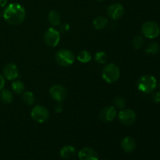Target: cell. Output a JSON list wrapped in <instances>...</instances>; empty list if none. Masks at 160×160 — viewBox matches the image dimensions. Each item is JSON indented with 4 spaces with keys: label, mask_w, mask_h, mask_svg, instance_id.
<instances>
[{
    "label": "cell",
    "mask_w": 160,
    "mask_h": 160,
    "mask_svg": "<svg viewBox=\"0 0 160 160\" xmlns=\"http://www.w3.org/2000/svg\"><path fill=\"white\" fill-rule=\"evenodd\" d=\"M26 17L24 7L19 3H11L8 5L3 11V18L11 25H19Z\"/></svg>",
    "instance_id": "1"
},
{
    "label": "cell",
    "mask_w": 160,
    "mask_h": 160,
    "mask_svg": "<svg viewBox=\"0 0 160 160\" xmlns=\"http://www.w3.org/2000/svg\"><path fill=\"white\" fill-rule=\"evenodd\" d=\"M157 86L156 79L152 75H143L138 81V88L142 93L148 94L152 92Z\"/></svg>",
    "instance_id": "2"
},
{
    "label": "cell",
    "mask_w": 160,
    "mask_h": 160,
    "mask_svg": "<svg viewBox=\"0 0 160 160\" xmlns=\"http://www.w3.org/2000/svg\"><path fill=\"white\" fill-rule=\"evenodd\" d=\"M102 76L105 81L112 84L118 81L120 76V70L118 66L115 63H108L103 68Z\"/></svg>",
    "instance_id": "3"
},
{
    "label": "cell",
    "mask_w": 160,
    "mask_h": 160,
    "mask_svg": "<svg viewBox=\"0 0 160 160\" xmlns=\"http://www.w3.org/2000/svg\"><path fill=\"white\" fill-rule=\"evenodd\" d=\"M74 55L70 50L62 48L56 53V60L62 67H69L74 62Z\"/></svg>",
    "instance_id": "4"
},
{
    "label": "cell",
    "mask_w": 160,
    "mask_h": 160,
    "mask_svg": "<svg viewBox=\"0 0 160 160\" xmlns=\"http://www.w3.org/2000/svg\"><path fill=\"white\" fill-rule=\"evenodd\" d=\"M142 32L144 36L150 39L156 38L160 33L159 25L154 21H146L142 27Z\"/></svg>",
    "instance_id": "5"
},
{
    "label": "cell",
    "mask_w": 160,
    "mask_h": 160,
    "mask_svg": "<svg viewBox=\"0 0 160 160\" xmlns=\"http://www.w3.org/2000/svg\"><path fill=\"white\" fill-rule=\"evenodd\" d=\"M31 116L34 121L39 123H43L48 119L49 112L45 106L37 105L31 110Z\"/></svg>",
    "instance_id": "6"
},
{
    "label": "cell",
    "mask_w": 160,
    "mask_h": 160,
    "mask_svg": "<svg viewBox=\"0 0 160 160\" xmlns=\"http://www.w3.org/2000/svg\"><path fill=\"white\" fill-rule=\"evenodd\" d=\"M60 41V33L53 28H49L44 34V42L48 46H57Z\"/></svg>",
    "instance_id": "7"
},
{
    "label": "cell",
    "mask_w": 160,
    "mask_h": 160,
    "mask_svg": "<svg viewBox=\"0 0 160 160\" xmlns=\"http://www.w3.org/2000/svg\"><path fill=\"white\" fill-rule=\"evenodd\" d=\"M50 96L52 99L58 102H62L67 98V90L65 87L60 84H55L52 85L49 89Z\"/></svg>",
    "instance_id": "8"
},
{
    "label": "cell",
    "mask_w": 160,
    "mask_h": 160,
    "mask_svg": "<svg viewBox=\"0 0 160 160\" xmlns=\"http://www.w3.org/2000/svg\"><path fill=\"white\" fill-rule=\"evenodd\" d=\"M118 119L124 125H132L136 121V114L132 109H123L118 113Z\"/></svg>",
    "instance_id": "9"
},
{
    "label": "cell",
    "mask_w": 160,
    "mask_h": 160,
    "mask_svg": "<svg viewBox=\"0 0 160 160\" xmlns=\"http://www.w3.org/2000/svg\"><path fill=\"white\" fill-rule=\"evenodd\" d=\"M124 13V9L120 3H113L108 7L107 14L112 20H118L121 18Z\"/></svg>",
    "instance_id": "10"
},
{
    "label": "cell",
    "mask_w": 160,
    "mask_h": 160,
    "mask_svg": "<svg viewBox=\"0 0 160 160\" xmlns=\"http://www.w3.org/2000/svg\"><path fill=\"white\" fill-rule=\"evenodd\" d=\"M2 73L3 76L6 79L9 80V81H14L18 78L19 70L16 64L9 62L5 66Z\"/></svg>",
    "instance_id": "11"
},
{
    "label": "cell",
    "mask_w": 160,
    "mask_h": 160,
    "mask_svg": "<svg viewBox=\"0 0 160 160\" xmlns=\"http://www.w3.org/2000/svg\"><path fill=\"white\" fill-rule=\"evenodd\" d=\"M117 115L116 108L113 106H106L99 112V119L104 122H111Z\"/></svg>",
    "instance_id": "12"
},
{
    "label": "cell",
    "mask_w": 160,
    "mask_h": 160,
    "mask_svg": "<svg viewBox=\"0 0 160 160\" xmlns=\"http://www.w3.org/2000/svg\"><path fill=\"white\" fill-rule=\"evenodd\" d=\"M80 160H98V155L93 148H84L78 153Z\"/></svg>",
    "instance_id": "13"
},
{
    "label": "cell",
    "mask_w": 160,
    "mask_h": 160,
    "mask_svg": "<svg viewBox=\"0 0 160 160\" xmlns=\"http://www.w3.org/2000/svg\"><path fill=\"white\" fill-rule=\"evenodd\" d=\"M135 142L132 138L127 136L123 138L121 141V147L123 151L126 152H131L135 149Z\"/></svg>",
    "instance_id": "14"
},
{
    "label": "cell",
    "mask_w": 160,
    "mask_h": 160,
    "mask_svg": "<svg viewBox=\"0 0 160 160\" xmlns=\"http://www.w3.org/2000/svg\"><path fill=\"white\" fill-rule=\"evenodd\" d=\"M76 148L71 145H65L60 150L61 157L65 159H71L73 156L76 155Z\"/></svg>",
    "instance_id": "15"
},
{
    "label": "cell",
    "mask_w": 160,
    "mask_h": 160,
    "mask_svg": "<svg viewBox=\"0 0 160 160\" xmlns=\"http://www.w3.org/2000/svg\"><path fill=\"white\" fill-rule=\"evenodd\" d=\"M48 20L52 27H57L61 23V16L57 10H51L48 15Z\"/></svg>",
    "instance_id": "16"
},
{
    "label": "cell",
    "mask_w": 160,
    "mask_h": 160,
    "mask_svg": "<svg viewBox=\"0 0 160 160\" xmlns=\"http://www.w3.org/2000/svg\"><path fill=\"white\" fill-rule=\"evenodd\" d=\"M92 24L96 30H102L107 26L108 20L102 16H98L93 20Z\"/></svg>",
    "instance_id": "17"
},
{
    "label": "cell",
    "mask_w": 160,
    "mask_h": 160,
    "mask_svg": "<svg viewBox=\"0 0 160 160\" xmlns=\"http://www.w3.org/2000/svg\"><path fill=\"white\" fill-rule=\"evenodd\" d=\"M0 100L3 103L9 104L13 100V95L9 89H2L0 91Z\"/></svg>",
    "instance_id": "18"
},
{
    "label": "cell",
    "mask_w": 160,
    "mask_h": 160,
    "mask_svg": "<svg viewBox=\"0 0 160 160\" xmlns=\"http://www.w3.org/2000/svg\"><path fill=\"white\" fill-rule=\"evenodd\" d=\"M22 101L27 106H32L35 102V96L31 92H25L22 95Z\"/></svg>",
    "instance_id": "19"
},
{
    "label": "cell",
    "mask_w": 160,
    "mask_h": 160,
    "mask_svg": "<svg viewBox=\"0 0 160 160\" xmlns=\"http://www.w3.org/2000/svg\"><path fill=\"white\" fill-rule=\"evenodd\" d=\"M77 59L78 61L83 63H87V62H90L92 59V55L87 50H82L80 52L77 56Z\"/></svg>",
    "instance_id": "20"
},
{
    "label": "cell",
    "mask_w": 160,
    "mask_h": 160,
    "mask_svg": "<svg viewBox=\"0 0 160 160\" xmlns=\"http://www.w3.org/2000/svg\"><path fill=\"white\" fill-rule=\"evenodd\" d=\"M12 89L14 93L20 95L24 90V84L21 81H14L12 84Z\"/></svg>",
    "instance_id": "21"
},
{
    "label": "cell",
    "mask_w": 160,
    "mask_h": 160,
    "mask_svg": "<svg viewBox=\"0 0 160 160\" xmlns=\"http://www.w3.org/2000/svg\"><path fill=\"white\" fill-rule=\"evenodd\" d=\"M159 51V45L156 42H151L149 45L147 46L145 52L148 55H156Z\"/></svg>",
    "instance_id": "22"
},
{
    "label": "cell",
    "mask_w": 160,
    "mask_h": 160,
    "mask_svg": "<svg viewBox=\"0 0 160 160\" xmlns=\"http://www.w3.org/2000/svg\"><path fill=\"white\" fill-rule=\"evenodd\" d=\"M95 60L100 64H105L108 60V55L105 52H98L95 55Z\"/></svg>",
    "instance_id": "23"
},
{
    "label": "cell",
    "mask_w": 160,
    "mask_h": 160,
    "mask_svg": "<svg viewBox=\"0 0 160 160\" xmlns=\"http://www.w3.org/2000/svg\"><path fill=\"white\" fill-rule=\"evenodd\" d=\"M144 45V39L141 35H137L132 41V45L135 49H140Z\"/></svg>",
    "instance_id": "24"
},
{
    "label": "cell",
    "mask_w": 160,
    "mask_h": 160,
    "mask_svg": "<svg viewBox=\"0 0 160 160\" xmlns=\"http://www.w3.org/2000/svg\"><path fill=\"white\" fill-rule=\"evenodd\" d=\"M113 105L115 108H118V109H123L125 106V100L123 99L122 97L117 96L114 98L113 100Z\"/></svg>",
    "instance_id": "25"
},
{
    "label": "cell",
    "mask_w": 160,
    "mask_h": 160,
    "mask_svg": "<svg viewBox=\"0 0 160 160\" xmlns=\"http://www.w3.org/2000/svg\"><path fill=\"white\" fill-rule=\"evenodd\" d=\"M152 99L154 102H160V92H157L156 93H154L152 97Z\"/></svg>",
    "instance_id": "26"
},
{
    "label": "cell",
    "mask_w": 160,
    "mask_h": 160,
    "mask_svg": "<svg viewBox=\"0 0 160 160\" xmlns=\"http://www.w3.org/2000/svg\"><path fill=\"white\" fill-rule=\"evenodd\" d=\"M5 85V80H4V78H3L1 74H0V91L2 90V89L3 88V87H4Z\"/></svg>",
    "instance_id": "27"
},
{
    "label": "cell",
    "mask_w": 160,
    "mask_h": 160,
    "mask_svg": "<svg viewBox=\"0 0 160 160\" xmlns=\"http://www.w3.org/2000/svg\"><path fill=\"white\" fill-rule=\"evenodd\" d=\"M69 25L68 24H64V25H62V27H61V28H60V30H61V31H62V32H67V31H69Z\"/></svg>",
    "instance_id": "28"
},
{
    "label": "cell",
    "mask_w": 160,
    "mask_h": 160,
    "mask_svg": "<svg viewBox=\"0 0 160 160\" xmlns=\"http://www.w3.org/2000/svg\"><path fill=\"white\" fill-rule=\"evenodd\" d=\"M55 109H56V112H62V106H60V105L57 104V105H56V107H55Z\"/></svg>",
    "instance_id": "29"
},
{
    "label": "cell",
    "mask_w": 160,
    "mask_h": 160,
    "mask_svg": "<svg viewBox=\"0 0 160 160\" xmlns=\"http://www.w3.org/2000/svg\"><path fill=\"white\" fill-rule=\"evenodd\" d=\"M7 3V0H0V7H4Z\"/></svg>",
    "instance_id": "30"
},
{
    "label": "cell",
    "mask_w": 160,
    "mask_h": 160,
    "mask_svg": "<svg viewBox=\"0 0 160 160\" xmlns=\"http://www.w3.org/2000/svg\"><path fill=\"white\" fill-rule=\"evenodd\" d=\"M158 86H159V90H160V81H159V84H158Z\"/></svg>",
    "instance_id": "31"
},
{
    "label": "cell",
    "mask_w": 160,
    "mask_h": 160,
    "mask_svg": "<svg viewBox=\"0 0 160 160\" xmlns=\"http://www.w3.org/2000/svg\"><path fill=\"white\" fill-rule=\"evenodd\" d=\"M97 1H102V0H97Z\"/></svg>",
    "instance_id": "32"
},
{
    "label": "cell",
    "mask_w": 160,
    "mask_h": 160,
    "mask_svg": "<svg viewBox=\"0 0 160 160\" xmlns=\"http://www.w3.org/2000/svg\"><path fill=\"white\" fill-rule=\"evenodd\" d=\"M103 160H108V159H103Z\"/></svg>",
    "instance_id": "33"
}]
</instances>
